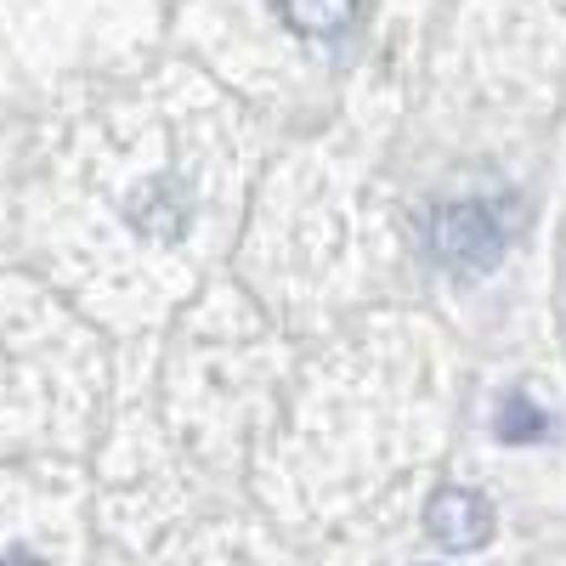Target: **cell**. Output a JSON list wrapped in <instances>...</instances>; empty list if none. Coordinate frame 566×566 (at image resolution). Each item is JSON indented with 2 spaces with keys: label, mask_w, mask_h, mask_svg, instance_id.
I'll use <instances>...</instances> for the list:
<instances>
[{
  "label": "cell",
  "mask_w": 566,
  "mask_h": 566,
  "mask_svg": "<svg viewBox=\"0 0 566 566\" xmlns=\"http://www.w3.org/2000/svg\"><path fill=\"white\" fill-rule=\"evenodd\" d=\"M504 239H510V232H504L493 205H442L431 216V250L448 266H459V272L493 266L504 255Z\"/></svg>",
  "instance_id": "cell-1"
},
{
  "label": "cell",
  "mask_w": 566,
  "mask_h": 566,
  "mask_svg": "<svg viewBox=\"0 0 566 566\" xmlns=\"http://www.w3.org/2000/svg\"><path fill=\"white\" fill-rule=\"evenodd\" d=\"M493 504L476 493V488H437L431 504H424V533H431L442 549L453 555H470L493 538Z\"/></svg>",
  "instance_id": "cell-2"
},
{
  "label": "cell",
  "mask_w": 566,
  "mask_h": 566,
  "mask_svg": "<svg viewBox=\"0 0 566 566\" xmlns=\"http://www.w3.org/2000/svg\"><path fill=\"white\" fill-rule=\"evenodd\" d=\"M363 0H277V18L306 40H335L357 23Z\"/></svg>",
  "instance_id": "cell-3"
},
{
  "label": "cell",
  "mask_w": 566,
  "mask_h": 566,
  "mask_svg": "<svg viewBox=\"0 0 566 566\" xmlns=\"http://www.w3.org/2000/svg\"><path fill=\"white\" fill-rule=\"evenodd\" d=\"M493 431H499V442H538V437L555 431V419H549L522 386H515V391H504L499 408H493Z\"/></svg>",
  "instance_id": "cell-4"
},
{
  "label": "cell",
  "mask_w": 566,
  "mask_h": 566,
  "mask_svg": "<svg viewBox=\"0 0 566 566\" xmlns=\"http://www.w3.org/2000/svg\"><path fill=\"white\" fill-rule=\"evenodd\" d=\"M0 566H45V560H34V555H0Z\"/></svg>",
  "instance_id": "cell-5"
}]
</instances>
